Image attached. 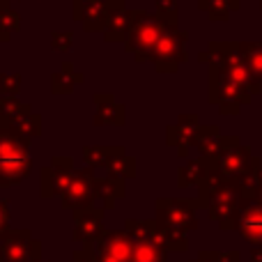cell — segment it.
<instances>
[{
  "label": "cell",
  "mask_w": 262,
  "mask_h": 262,
  "mask_svg": "<svg viewBox=\"0 0 262 262\" xmlns=\"http://www.w3.org/2000/svg\"><path fill=\"white\" fill-rule=\"evenodd\" d=\"M200 198L198 203L209 212V216L214 221H219V226L223 230H232L237 228V214L242 207V193L237 189V184L232 180H228L226 175H221L219 170L209 168L207 175L200 182Z\"/></svg>",
  "instance_id": "obj_1"
},
{
  "label": "cell",
  "mask_w": 262,
  "mask_h": 262,
  "mask_svg": "<svg viewBox=\"0 0 262 262\" xmlns=\"http://www.w3.org/2000/svg\"><path fill=\"white\" fill-rule=\"evenodd\" d=\"M30 172L28 138L0 124V186H14Z\"/></svg>",
  "instance_id": "obj_2"
},
{
  "label": "cell",
  "mask_w": 262,
  "mask_h": 262,
  "mask_svg": "<svg viewBox=\"0 0 262 262\" xmlns=\"http://www.w3.org/2000/svg\"><path fill=\"white\" fill-rule=\"evenodd\" d=\"M198 200H177V198H163L157 200V221L159 226L170 228V230L189 232L198 228V216L195 207Z\"/></svg>",
  "instance_id": "obj_3"
},
{
  "label": "cell",
  "mask_w": 262,
  "mask_h": 262,
  "mask_svg": "<svg viewBox=\"0 0 262 262\" xmlns=\"http://www.w3.org/2000/svg\"><path fill=\"white\" fill-rule=\"evenodd\" d=\"M88 249L95 253L97 262H131L134 260V239L127 230H104Z\"/></svg>",
  "instance_id": "obj_4"
},
{
  "label": "cell",
  "mask_w": 262,
  "mask_h": 262,
  "mask_svg": "<svg viewBox=\"0 0 262 262\" xmlns=\"http://www.w3.org/2000/svg\"><path fill=\"white\" fill-rule=\"evenodd\" d=\"M0 262H41V244L28 230H7L0 237Z\"/></svg>",
  "instance_id": "obj_5"
},
{
  "label": "cell",
  "mask_w": 262,
  "mask_h": 262,
  "mask_svg": "<svg viewBox=\"0 0 262 262\" xmlns=\"http://www.w3.org/2000/svg\"><path fill=\"white\" fill-rule=\"evenodd\" d=\"M95 168H85V170H74L72 182L67 184L62 193V205L67 209H81L90 207V203L97 198V177Z\"/></svg>",
  "instance_id": "obj_6"
},
{
  "label": "cell",
  "mask_w": 262,
  "mask_h": 262,
  "mask_svg": "<svg viewBox=\"0 0 262 262\" xmlns=\"http://www.w3.org/2000/svg\"><path fill=\"white\" fill-rule=\"evenodd\" d=\"M74 161L69 157H55L51 166L41 170V195L51 198V195H62L67 184L74 177Z\"/></svg>",
  "instance_id": "obj_7"
},
{
  "label": "cell",
  "mask_w": 262,
  "mask_h": 262,
  "mask_svg": "<svg viewBox=\"0 0 262 262\" xmlns=\"http://www.w3.org/2000/svg\"><path fill=\"white\" fill-rule=\"evenodd\" d=\"M237 230L246 242L262 246V200L244 198L237 214Z\"/></svg>",
  "instance_id": "obj_8"
},
{
  "label": "cell",
  "mask_w": 262,
  "mask_h": 262,
  "mask_svg": "<svg viewBox=\"0 0 262 262\" xmlns=\"http://www.w3.org/2000/svg\"><path fill=\"white\" fill-rule=\"evenodd\" d=\"M104 232V209L81 207L74 209V239L83 244H92Z\"/></svg>",
  "instance_id": "obj_9"
},
{
  "label": "cell",
  "mask_w": 262,
  "mask_h": 262,
  "mask_svg": "<svg viewBox=\"0 0 262 262\" xmlns=\"http://www.w3.org/2000/svg\"><path fill=\"white\" fill-rule=\"evenodd\" d=\"M198 134H200V124H198V120H195V115H186L175 127L168 129V145H175L177 152L184 157L186 149H189L191 145H195Z\"/></svg>",
  "instance_id": "obj_10"
},
{
  "label": "cell",
  "mask_w": 262,
  "mask_h": 262,
  "mask_svg": "<svg viewBox=\"0 0 262 262\" xmlns=\"http://www.w3.org/2000/svg\"><path fill=\"white\" fill-rule=\"evenodd\" d=\"M161 35H163V26H157L154 21H143L134 28V32H131L129 46L138 53V58H140V55L152 53Z\"/></svg>",
  "instance_id": "obj_11"
},
{
  "label": "cell",
  "mask_w": 262,
  "mask_h": 262,
  "mask_svg": "<svg viewBox=\"0 0 262 262\" xmlns=\"http://www.w3.org/2000/svg\"><path fill=\"white\" fill-rule=\"evenodd\" d=\"M124 193H127V191H124V180L122 177L108 175L106 180H97V198L104 200L106 207H113L115 200L122 198Z\"/></svg>",
  "instance_id": "obj_12"
},
{
  "label": "cell",
  "mask_w": 262,
  "mask_h": 262,
  "mask_svg": "<svg viewBox=\"0 0 262 262\" xmlns=\"http://www.w3.org/2000/svg\"><path fill=\"white\" fill-rule=\"evenodd\" d=\"M168 249L149 239H134V260L131 262H166Z\"/></svg>",
  "instance_id": "obj_13"
},
{
  "label": "cell",
  "mask_w": 262,
  "mask_h": 262,
  "mask_svg": "<svg viewBox=\"0 0 262 262\" xmlns=\"http://www.w3.org/2000/svg\"><path fill=\"white\" fill-rule=\"evenodd\" d=\"M108 170H111V175H115V177H134V172H136V161L131 157H127V152H124L122 147H115V152H113V157H111V161H108Z\"/></svg>",
  "instance_id": "obj_14"
},
{
  "label": "cell",
  "mask_w": 262,
  "mask_h": 262,
  "mask_svg": "<svg viewBox=\"0 0 262 262\" xmlns=\"http://www.w3.org/2000/svg\"><path fill=\"white\" fill-rule=\"evenodd\" d=\"M209 166L205 159H200V161H191L186 163L184 168L180 170V175H177V182H180V186H191V184H200L203 182V177L207 175Z\"/></svg>",
  "instance_id": "obj_15"
},
{
  "label": "cell",
  "mask_w": 262,
  "mask_h": 262,
  "mask_svg": "<svg viewBox=\"0 0 262 262\" xmlns=\"http://www.w3.org/2000/svg\"><path fill=\"white\" fill-rule=\"evenodd\" d=\"M113 152H115V147H85L83 157H85L90 168H104V166H108Z\"/></svg>",
  "instance_id": "obj_16"
},
{
  "label": "cell",
  "mask_w": 262,
  "mask_h": 262,
  "mask_svg": "<svg viewBox=\"0 0 262 262\" xmlns=\"http://www.w3.org/2000/svg\"><path fill=\"white\" fill-rule=\"evenodd\" d=\"M97 124H122L124 122V108L118 104H111V108H99L97 113Z\"/></svg>",
  "instance_id": "obj_17"
},
{
  "label": "cell",
  "mask_w": 262,
  "mask_h": 262,
  "mask_svg": "<svg viewBox=\"0 0 262 262\" xmlns=\"http://www.w3.org/2000/svg\"><path fill=\"white\" fill-rule=\"evenodd\" d=\"M7 221H9V203L0 198V237L7 232Z\"/></svg>",
  "instance_id": "obj_18"
},
{
  "label": "cell",
  "mask_w": 262,
  "mask_h": 262,
  "mask_svg": "<svg viewBox=\"0 0 262 262\" xmlns=\"http://www.w3.org/2000/svg\"><path fill=\"white\" fill-rule=\"evenodd\" d=\"M74 262H97V258H95V253L85 246L83 251H76V253H74Z\"/></svg>",
  "instance_id": "obj_19"
},
{
  "label": "cell",
  "mask_w": 262,
  "mask_h": 262,
  "mask_svg": "<svg viewBox=\"0 0 262 262\" xmlns=\"http://www.w3.org/2000/svg\"><path fill=\"white\" fill-rule=\"evenodd\" d=\"M195 262H223V255L212 253V251H203V253L198 255V260H195Z\"/></svg>",
  "instance_id": "obj_20"
},
{
  "label": "cell",
  "mask_w": 262,
  "mask_h": 262,
  "mask_svg": "<svg viewBox=\"0 0 262 262\" xmlns=\"http://www.w3.org/2000/svg\"><path fill=\"white\" fill-rule=\"evenodd\" d=\"M251 262H262V246L253 249V253H251Z\"/></svg>",
  "instance_id": "obj_21"
},
{
  "label": "cell",
  "mask_w": 262,
  "mask_h": 262,
  "mask_svg": "<svg viewBox=\"0 0 262 262\" xmlns=\"http://www.w3.org/2000/svg\"><path fill=\"white\" fill-rule=\"evenodd\" d=\"M223 262H239V253H226Z\"/></svg>",
  "instance_id": "obj_22"
}]
</instances>
